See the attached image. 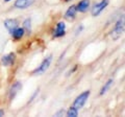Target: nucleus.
Returning <instances> with one entry per match:
<instances>
[{
    "instance_id": "f257e3e1",
    "label": "nucleus",
    "mask_w": 125,
    "mask_h": 117,
    "mask_svg": "<svg viewBox=\"0 0 125 117\" xmlns=\"http://www.w3.org/2000/svg\"><path fill=\"white\" fill-rule=\"evenodd\" d=\"M89 96H90V91H84L83 93H81V94L79 96H77L76 97V99L74 100V104H73V107L77 109V110H79V109H81L83 106H84V104L87 103V99L89 98Z\"/></svg>"
},
{
    "instance_id": "f03ea898",
    "label": "nucleus",
    "mask_w": 125,
    "mask_h": 117,
    "mask_svg": "<svg viewBox=\"0 0 125 117\" xmlns=\"http://www.w3.org/2000/svg\"><path fill=\"white\" fill-rule=\"evenodd\" d=\"M124 32V17H121L118 22L116 23V25H115V28L114 30L112 32V37L113 39H118L119 37H121V35L123 34Z\"/></svg>"
},
{
    "instance_id": "7ed1b4c3",
    "label": "nucleus",
    "mask_w": 125,
    "mask_h": 117,
    "mask_svg": "<svg viewBox=\"0 0 125 117\" xmlns=\"http://www.w3.org/2000/svg\"><path fill=\"white\" fill-rule=\"evenodd\" d=\"M51 61H52V57H51V56H49L48 58H46L45 60L42 62V64H41V65L39 66V67L33 71V73H38V74H40V73H44L46 70L49 68Z\"/></svg>"
},
{
    "instance_id": "20e7f679",
    "label": "nucleus",
    "mask_w": 125,
    "mask_h": 117,
    "mask_svg": "<svg viewBox=\"0 0 125 117\" xmlns=\"http://www.w3.org/2000/svg\"><path fill=\"white\" fill-rule=\"evenodd\" d=\"M107 4H108V0H102V1H100L99 3L95 4L94 7H93V10H92V15L94 17L98 16L101 12H102L105 7L107 6Z\"/></svg>"
},
{
    "instance_id": "39448f33",
    "label": "nucleus",
    "mask_w": 125,
    "mask_h": 117,
    "mask_svg": "<svg viewBox=\"0 0 125 117\" xmlns=\"http://www.w3.org/2000/svg\"><path fill=\"white\" fill-rule=\"evenodd\" d=\"M4 26L6 27V29L11 34L14 32V29H16L18 27V21L16 19H7L4 21Z\"/></svg>"
},
{
    "instance_id": "423d86ee",
    "label": "nucleus",
    "mask_w": 125,
    "mask_h": 117,
    "mask_svg": "<svg viewBox=\"0 0 125 117\" xmlns=\"http://www.w3.org/2000/svg\"><path fill=\"white\" fill-rule=\"evenodd\" d=\"M65 32H66V24L64 22H58L56 24V29L54 32V37L55 38H58V37H62L65 35Z\"/></svg>"
},
{
    "instance_id": "0eeeda50",
    "label": "nucleus",
    "mask_w": 125,
    "mask_h": 117,
    "mask_svg": "<svg viewBox=\"0 0 125 117\" xmlns=\"http://www.w3.org/2000/svg\"><path fill=\"white\" fill-rule=\"evenodd\" d=\"M33 2H34V0H17L15 2V7L24 10L26 7H28L29 5H31Z\"/></svg>"
},
{
    "instance_id": "6e6552de",
    "label": "nucleus",
    "mask_w": 125,
    "mask_h": 117,
    "mask_svg": "<svg viewBox=\"0 0 125 117\" xmlns=\"http://www.w3.org/2000/svg\"><path fill=\"white\" fill-rule=\"evenodd\" d=\"M76 5H71L68 9V11L66 12V14H65V19H67V20L69 21H72L75 19V15H76Z\"/></svg>"
},
{
    "instance_id": "1a4fd4ad",
    "label": "nucleus",
    "mask_w": 125,
    "mask_h": 117,
    "mask_svg": "<svg viewBox=\"0 0 125 117\" xmlns=\"http://www.w3.org/2000/svg\"><path fill=\"white\" fill-rule=\"evenodd\" d=\"M1 62L4 66H11L15 63V53H9L6 56H3Z\"/></svg>"
},
{
    "instance_id": "9d476101",
    "label": "nucleus",
    "mask_w": 125,
    "mask_h": 117,
    "mask_svg": "<svg viewBox=\"0 0 125 117\" xmlns=\"http://www.w3.org/2000/svg\"><path fill=\"white\" fill-rule=\"evenodd\" d=\"M21 88H22V84L20 82H16V83L11 86V88L10 90V98L13 99L14 97L17 95V93L21 90Z\"/></svg>"
},
{
    "instance_id": "9b49d317",
    "label": "nucleus",
    "mask_w": 125,
    "mask_h": 117,
    "mask_svg": "<svg viewBox=\"0 0 125 117\" xmlns=\"http://www.w3.org/2000/svg\"><path fill=\"white\" fill-rule=\"evenodd\" d=\"M90 6V0H81V1L76 5V10L80 13L87 12Z\"/></svg>"
},
{
    "instance_id": "f8f14e48",
    "label": "nucleus",
    "mask_w": 125,
    "mask_h": 117,
    "mask_svg": "<svg viewBox=\"0 0 125 117\" xmlns=\"http://www.w3.org/2000/svg\"><path fill=\"white\" fill-rule=\"evenodd\" d=\"M24 33H25L24 28L17 27V28L14 29V32L11 33V36H13V38L15 39V40H20V39L23 38V36H24Z\"/></svg>"
},
{
    "instance_id": "ddd939ff",
    "label": "nucleus",
    "mask_w": 125,
    "mask_h": 117,
    "mask_svg": "<svg viewBox=\"0 0 125 117\" xmlns=\"http://www.w3.org/2000/svg\"><path fill=\"white\" fill-rule=\"evenodd\" d=\"M112 83H113V80H108L106 83H105V85L103 86L102 89H101V91H100V95H103L104 93L108 90L109 87H111V85H112Z\"/></svg>"
},
{
    "instance_id": "4468645a",
    "label": "nucleus",
    "mask_w": 125,
    "mask_h": 117,
    "mask_svg": "<svg viewBox=\"0 0 125 117\" xmlns=\"http://www.w3.org/2000/svg\"><path fill=\"white\" fill-rule=\"evenodd\" d=\"M77 115H78V110L74 107H71L69 109V111L67 112V116L69 117H76Z\"/></svg>"
},
{
    "instance_id": "2eb2a0df",
    "label": "nucleus",
    "mask_w": 125,
    "mask_h": 117,
    "mask_svg": "<svg viewBox=\"0 0 125 117\" xmlns=\"http://www.w3.org/2000/svg\"><path fill=\"white\" fill-rule=\"evenodd\" d=\"M23 24H24V27H23V28H24V30H25L27 34H30V33H31V24H30V20H29V19H26Z\"/></svg>"
},
{
    "instance_id": "dca6fc26",
    "label": "nucleus",
    "mask_w": 125,
    "mask_h": 117,
    "mask_svg": "<svg viewBox=\"0 0 125 117\" xmlns=\"http://www.w3.org/2000/svg\"><path fill=\"white\" fill-rule=\"evenodd\" d=\"M64 113H65V111H64V110H61V111L58 112V113H56L55 116H58V115H61V114H64Z\"/></svg>"
},
{
    "instance_id": "f3484780",
    "label": "nucleus",
    "mask_w": 125,
    "mask_h": 117,
    "mask_svg": "<svg viewBox=\"0 0 125 117\" xmlns=\"http://www.w3.org/2000/svg\"><path fill=\"white\" fill-rule=\"evenodd\" d=\"M3 115H4V111H3V110H0V117L3 116Z\"/></svg>"
},
{
    "instance_id": "a211bd4d",
    "label": "nucleus",
    "mask_w": 125,
    "mask_h": 117,
    "mask_svg": "<svg viewBox=\"0 0 125 117\" xmlns=\"http://www.w3.org/2000/svg\"><path fill=\"white\" fill-rule=\"evenodd\" d=\"M4 1H6V2H9V1H10V0H4Z\"/></svg>"
}]
</instances>
